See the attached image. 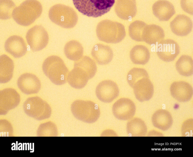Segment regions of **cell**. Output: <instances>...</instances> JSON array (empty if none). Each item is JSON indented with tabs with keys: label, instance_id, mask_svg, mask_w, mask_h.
<instances>
[{
	"label": "cell",
	"instance_id": "cell-1",
	"mask_svg": "<svg viewBox=\"0 0 193 157\" xmlns=\"http://www.w3.org/2000/svg\"><path fill=\"white\" fill-rule=\"evenodd\" d=\"M41 4L37 0H26L14 8L12 16L18 24L23 26L30 25L41 15Z\"/></svg>",
	"mask_w": 193,
	"mask_h": 157
},
{
	"label": "cell",
	"instance_id": "cell-2",
	"mask_svg": "<svg viewBox=\"0 0 193 157\" xmlns=\"http://www.w3.org/2000/svg\"><path fill=\"white\" fill-rule=\"evenodd\" d=\"M44 74L54 84L61 85L65 83L69 70L63 60L57 56L47 57L42 64Z\"/></svg>",
	"mask_w": 193,
	"mask_h": 157
},
{
	"label": "cell",
	"instance_id": "cell-3",
	"mask_svg": "<svg viewBox=\"0 0 193 157\" xmlns=\"http://www.w3.org/2000/svg\"><path fill=\"white\" fill-rule=\"evenodd\" d=\"M96 34L98 39L107 43L117 44L125 38L124 26L120 23L110 20H104L97 25Z\"/></svg>",
	"mask_w": 193,
	"mask_h": 157
},
{
	"label": "cell",
	"instance_id": "cell-4",
	"mask_svg": "<svg viewBox=\"0 0 193 157\" xmlns=\"http://www.w3.org/2000/svg\"><path fill=\"white\" fill-rule=\"evenodd\" d=\"M75 8L84 15L97 17L108 12L115 0H72Z\"/></svg>",
	"mask_w": 193,
	"mask_h": 157
},
{
	"label": "cell",
	"instance_id": "cell-5",
	"mask_svg": "<svg viewBox=\"0 0 193 157\" xmlns=\"http://www.w3.org/2000/svg\"><path fill=\"white\" fill-rule=\"evenodd\" d=\"M71 109L76 119L88 123L95 122L100 115L97 105L90 101L76 100L71 104Z\"/></svg>",
	"mask_w": 193,
	"mask_h": 157
},
{
	"label": "cell",
	"instance_id": "cell-6",
	"mask_svg": "<svg viewBox=\"0 0 193 157\" xmlns=\"http://www.w3.org/2000/svg\"><path fill=\"white\" fill-rule=\"evenodd\" d=\"M23 108L27 115L37 120L48 118L51 114V109L50 105L38 96L28 98L24 103Z\"/></svg>",
	"mask_w": 193,
	"mask_h": 157
},
{
	"label": "cell",
	"instance_id": "cell-7",
	"mask_svg": "<svg viewBox=\"0 0 193 157\" xmlns=\"http://www.w3.org/2000/svg\"><path fill=\"white\" fill-rule=\"evenodd\" d=\"M49 17L52 22L64 28H72L76 23L74 21V12L72 9L61 4L52 6L49 10Z\"/></svg>",
	"mask_w": 193,
	"mask_h": 157
},
{
	"label": "cell",
	"instance_id": "cell-8",
	"mask_svg": "<svg viewBox=\"0 0 193 157\" xmlns=\"http://www.w3.org/2000/svg\"><path fill=\"white\" fill-rule=\"evenodd\" d=\"M26 38L30 48L34 52L44 48L49 41L48 33L41 25H35L29 29L26 33Z\"/></svg>",
	"mask_w": 193,
	"mask_h": 157
},
{
	"label": "cell",
	"instance_id": "cell-9",
	"mask_svg": "<svg viewBox=\"0 0 193 157\" xmlns=\"http://www.w3.org/2000/svg\"><path fill=\"white\" fill-rule=\"evenodd\" d=\"M96 94L100 101L110 103L119 96V90L115 82L110 80H106L101 82L97 85Z\"/></svg>",
	"mask_w": 193,
	"mask_h": 157
},
{
	"label": "cell",
	"instance_id": "cell-10",
	"mask_svg": "<svg viewBox=\"0 0 193 157\" xmlns=\"http://www.w3.org/2000/svg\"><path fill=\"white\" fill-rule=\"evenodd\" d=\"M112 111L114 115L117 119L121 120H128L134 116L136 107L134 102L131 99L122 98L114 104Z\"/></svg>",
	"mask_w": 193,
	"mask_h": 157
},
{
	"label": "cell",
	"instance_id": "cell-11",
	"mask_svg": "<svg viewBox=\"0 0 193 157\" xmlns=\"http://www.w3.org/2000/svg\"><path fill=\"white\" fill-rule=\"evenodd\" d=\"M20 97L15 89L7 88L0 92V113L5 115L11 110L16 108L19 104Z\"/></svg>",
	"mask_w": 193,
	"mask_h": 157
},
{
	"label": "cell",
	"instance_id": "cell-12",
	"mask_svg": "<svg viewBox=\"0 0 193 157\" xmlns=\"http://www.w3.org/2000/svg\"><path fill=\"white\" fill-rule=\"evenodd\" d=\"M180 53V47L174 40H163L158 43L157 54L161 60L166 62L173 61Z\"/></svg>",
	"mask_w": 193,
	"mask_h": 157
},
{
	"label": "cell",
	"instance_id": "cell-13",
	"mask_svg": "<svg viewBox=\"0 0 193 157\" xmlns=\"http://www.w3.org/2000/svg\"><path fill=\"white\" fill-rule=\"evenodd\" d=\"M17 85L21 91L26 94L38 93L41 86L38 78L32 74L28 73L22 74L19 77Z\"/></svg>",
	"mask_w": 193,
	"mask_h": 157
},
{
	"label": "cell",
	"instance_id": "cell-14",
	"mask_svg": "<svg viewBox=\"0 0 193 157\" xmlns=\"http://www.w3.org/2000/svg\"><path fill=\"white\" fill-rule=\"evenodd\" d=\"M170 89L172 97L180 102L189 101L193 96L192 86L185 81L174 82L171 85Z\"/></svg>",
	"mask_w": 193,
	"mask_h": 157
},
{
	"label": "cell",
	"instance_id": "cell-15",
	"mask_svg": "<svg viewBox=\"0 0 193 157\" xmlns=\"http://www.w3.org/2000/svg\"><path fill=\"white\" fill-rule=\"evenodd\" d=\"M133 88L136 98L141 102L149 100L153 94V86L149 78L140 79L135 83Z\"/></svg>",
	"mask_w": 193,
	"mask_h": 157
},
{
	"label": "cell",
	"instance_id": "cell-16",
	"mask_svg": "<svg viewBox=\"0 0 193 157\" xmlns=\"http://www.w3.org/2000/svg\"><path fill=\"white\" fill-rule=\"evenodd\" d=\"M6 51L15 58H20L24 56L27 51V45L21 37L13 35L9 37L4 45Z\"/></svg>",
	"mask_w": 193,
	"mask_h": 157
},
{
	"label": "cell",
	"instance_id": "cell-17",
	"mask_svg": "<svg viewBox=\"0 0 193 157\" xmlns=\"http://www.w3.org/2000/svg\"><path fill=\"white\" fill-rule=\"evenodd\" d=\"M170 27L174 33L183 36L187 35L191 32L193 23L188 17L184 14H179L170 22Z\"/></svg>",
	"mask_w": 193,
	"mask_h": 157
},
{
	"label": "cell",
	"instance_id": "cell-18",
	"mask_svg": "<svg viewBox=\"0 0 193 157\" xmlns=\"http://www.w3.org/2000/svg\"><path fill=\"white\" fill-rule=\"evenodd\" d=\"M152 10L155 16L161 21H168L175 13L173 5L165 0H159L155 2Z\"/></svg>",
	"mask_w": 193,
	"mask_h": 157
},
{
	"label": "cell",
	"instance_id": "cell-19",
	"mask_svg": "<svg viewBox=\"0 0 193 157\" xmlns=\"http://www.w3.org/2000/svg\"><path fill=\"white\" fill-rule=\"evenodd\" d=\"M89 79L87 73L83 69L74 66L73 69L68 74L67 81L73 88L81 89L86 86Z\"/></svg>",
	"mask_w": 193,
	"mask_h": 157
},
{
	"label": "cell",
	"instance_id": "cell-20",
	"mask_svg": "<svg viewBox=\"0 0 193 157\" xmlns=\"http://www.w3.org/2000/svg\"><path fill=\"white\" fill-rule=\"evenodd\" d=\"M91 53L96 63L102 65L110 63L113 56L111 48L108 45L101 44L95 45L92 49Z\"/></svg>",
	"mask_w": 193,
	"mask_h": 157
},
{
	"label": "cell",
	"instance_id": "cell-21",
	"mask_svg": "<svg viewBox=\"0 0 193 157\" xmlns=\"http://www.w3.org/2000/svg\"><path fill=\"white\" fill-rule=\"evenodd\" d=\"M115 11L119 17L123 20L134 17L137 12L135 0H117Z\"/></svg>",
	"mask_w": 193,
	"mask_h": 157
},
{
	"label": "cell",
	"instance_id": "cell-22",
	"mask_svg": "<svg viewBox=\"0 0 193 157\" xmlns=\"http://www.w3.org/2000/svg\"><path fill=\"white\" fill-rule=\"evenodd\" d=\"M165 36L163 29L160 26L155 24L146 25L142 34L143 41L149 45L159 43L163 40Z\"/></svg>",
	"mask_w": 193,
	"mask_h": 157
},
{
	"label": "cell",
	"instance_id": "cell-23",
	"mask_svg": "<svg viewBox=\"0 0 193 157\" xmlns=\"http://www.w3.org/2000/svg\"><path fill=\"white\" fill-rule=\"evenodd\" d=\"M152 121L155 127L163 131H166L172 126L173 120L168 111L161 109L153 113L152 117Z\"/></svg>",
	"mask_w": 193,
	"mask_h": 157
},
{
	"label": "cell",
	"instance_id": "cell-24",
	"mask_svg": "<svg viewBox=\"0 0 193 157\" xmlns=\"http://www.w3.org/2000/svg\"><path fill=\"white\" fill-rule=\"evenodd\" d=\"M130 57L134 63L144 65L149 61L150 54L146 47L142 45H137L131 50Z\"/></svg>",
	"mask_w": 193,
	"mask_h": 157
},
{
	"label": "cell",
	"instance_id": "cell-25",
	"mask_svg": "<svg viewBox=\"0 0 193 157\" xmlns=\"http://www.w3.org/2000/svg\"><path fill=\"white\" fill-rule=\"evenodd\" d=\"M84 49L81 44L76 40H71L67 43L64 48V52L69 59L76 61L82 57Z\"/></svg>",
	"mask_w": 193,
	"mask_h": 157
},
{
	"label": "cell",
	"instance_id": "cell-26",
	"mask_svg": "<svg viewBox=\"0 0 193 157\" xmlns=\"http://www.w3.org/2000/svg\"><path fill=\"white\" fill-rule=\"evenodd\" d=\"M14 69L13 62L7 55L0 56V83H6L11 79Z\"/></svg>",
	"mask_w": 193,
	"mask_h": 157
},
{
	"label": "cell",
	"instance_id": "cell-27",
	"mask_svg": "<svg viewBox=\"0 0 193 157\" xmlns=\"http://www.w3.org/2000/svg\"><path fill=\"white\" fill-rule=\"evenodd\" d=\"M127 131L131 136H144L147 132V128L145 122L138 118H134L127 123Z\"/></svg>",
	"mask_w": 193,
	"mask_h": 157
},
{
	"label": "cell",
	"instance_id": "cell-28",
	"mask_svg": "<svg viewBox=\"0 0 193 157\" xmlns=\"http://www.w3.org/2000/svg\"><path fill=\"white\" fill-rule=\"evenodd\" d=\"M176 67L177 71L181 75L188 77L193 75V60L190 56H181L177 61Z\"/></svg>",
	"mask_w": 193,
	"mask_h": 157
},
{
	"label": "cell",
	"instance_id": "cell-29",
	"mask_svg": "<svg viewBox=\"0 0 193 157\" xmlns=\"http://www.w3.org/2000/svg\"><path fill=\"white\" fill-rule=\"evenodd\" d=\"M74 66L80 67L87 73L89 79L93 78L97 71V66L95 62L89 56H84L79 60L75 61Z\"/></svg>",
	"mask_w": 193,
	"mask_h": 157
},
{
	"label": "cell",
	"instance_id": "cell-30",
	"mask_svg": "<svg viewBox=\"0 0 193 157\" xmlns=\"http://www.w3.org/2000/svg\"><path fill=\"white\" fill-rule=\"evenodd\" d=\"M146 25L144 22L136 21L132 23L129 27V33L130 37L136 41H142V34L143 30Z\"/></svg>",
	"mask_w": 193,
	"mask_h": 157
},
{
	"label": "cell",
	"instance_id": "cell-31",
	"mask_svg": "<svg viewBox=\"0 0 193 157\" xmlns=\"http://www.w3.org/2000/svg\"><path fill=\"white\" fill-rule=\"evenodd\" d=\"M36 133L38 136H56L58 135V129L55 123L49 121L40 124Z\"/></svg>",
	"mask_w": 193,
	"mask_h": 157
},
{
	"label": "cell",
	"instance_id": "cell-32",
	"mask_svg": "<svg viewBox=\"0 0 193 157\" xmlns=\"http://www.w3.org/2000/svg\"><path fill=\"white\" fill-rule=\"evenodd\" d=\"M144 78H149L146 70L143 68L134 67L128 73L127 80L129 85L133 88L138 80Z\"/></svg>",
	"mask_w": 193,
	"mask_h": 157
},
{
	"label": "cell",
	"instance_id": "cell-33",
	"mask_svg": "<svg viewBox=\"0 0 193 157\" xmlns=\"http://www.w3.org/2000/svg\"><path fill=\"white\" fill-rule=\"evenodd\" d=\"M15 5L11 0H0V17L2 19L9 18L12 16Z\"/></svg>",
	"mask_w": 193,
	"mask_h": 157
},
{
	"label": "cell",
	"instance_id": "cell-34",
	"mask_svg": "<svg viewBox=\"0 0 193 157\" xmlns=\"http://www.w3.org/2000/svg\"><path fill=\"white\" fill-rule=\"evenodd\" d=\"M193 121L192 118L189 119L183 123L181 132L182 136L184 137L193 136Z\"/></svg>",
	"mask_w": 193,
	"mask_h": 157
},
{
	"label": "cell",
	"instance_id": "cell-35",
	"mask_svg": "<svg viewBox=\"0 0 193 157\" xmlns=\"http://www.w3.org/2000/svg\"><path fill=\"white\" fill-rule=\"evenodd\" d=\"M0 132L8 136H11L13 132V127L11 124L6 120L0 121Z\"/></svg>",
	"mask_w": 193,
	"mask_h": 157
},
{
	"label": "cell",
	"instance_id": "cell-36",
	"mask_svg": "<svg viewBox=\"0 0 193 157\" xmlns=\"http://www.w3.org/2000/svg\"><path fill=\"white\" fill-rule=\"evenodd\" d=\"M193 0H181L180 5L182 9L186 12L193 14Z\"/></svg>",
	"mask_w": 193,
	"mask_h": 157
}]
</instances>
